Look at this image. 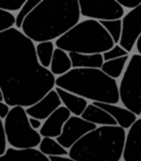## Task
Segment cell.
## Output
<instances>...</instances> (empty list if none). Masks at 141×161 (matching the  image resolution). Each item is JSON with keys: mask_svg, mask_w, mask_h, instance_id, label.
<instances>
[{"mask_svg": "<svg viewBox=\"0 0 141 161\" xmlns=\"http://www.w3.org/2000/svg\"><path fill=\"white\" fill-rule=\"evenodd\" d=\"M55 86V76L39 63L35 44L17 28L0 32V90L8 106L30 107Z\"/></svg>", "mask_w": 141, "mask_h": 161, "instance_id": "6da1fadb", "label": "cell"}, {"mask_svg": "<svg viewBox=\"0 0 141 161\" xmlns=\"http://www.w3.org/2000/svg\"><path fill=\"white\" fill-rule=\"evenodd\" d=\"M79 0H41L24 19L22 33L33 42L57 40L79 22Z\"/></svg>", "mask_w": 141, "mask_h": 161, "instance_id": "7a4b0ae2", "label": "cell"}, {"mask_svg": "<svg viewBox=\"0 0 141 161\" xmlns=\"http://www.w3.org/2000/svg\"><path fill=\"white\" fill-rule=\"evenodd\" d=\"M55 86L93 103L117 105L120 102L117 80L98 69H72L55 78Z\"/></svg>", "mask_w": 141, "mask_h": 161, "instance_id": "3957f363", "label": "cell"}, {"mask_svg": "<svg viewBox=\"0 0 141 161\" xmlns=\"http://www.w3.org/2000/svg\"><path fill=\"white\" fill-rule=\"evenodd\" d=\"M126 134L119 126L97 127L82 137L68 150V156L75 161H120Z\"/></svg>", "mask_w": 141, "mask_h": 161, "instance_id": "277c9868", "label": "cell"}, {"mask_svg": "<svg viewBox=\"0 0 141 161\" xmlns=\"http://www.w3.org/2000/svg\"><path fill=\"white\" fill-rule=\"evenodd\" d=\"M54 44L66 53L101 54L112 49L115 43L98 21L86 19L58 38Z\"/></svg>", "mask_w": 141, "mask_h": 161, "instance_id": "5b68a950", "label": "cell"}, {"mask_svg": "<svg viewBox=\"0 0 141 161\" xmlns=\"http://www.w3.org/2000/svg\"><path fill=\"white\" fill-rule=\"evenodd\" d=\"M6 138L14 149H32L40 145L42 137L31 127L25 108L16 106L5 118Z\"/></svg>", "mask_w": 141, "mask_h": 161, "instance_id": "8992f818", "label": "cell"}, {"mask_svg": "<svg viewBox=\"0 0 141 161\" xmlns=\"http://www.w3.org/2000/svg\"><path fill=\"white\" fill-rule=\"evenodd\" d=\"M119 99L126 109L141 115V55L132 54L118 86Z\"/></svg>", "mask_w": 141, "mask_h": 161, "instance_id": "52a82bcc", "label": "cell"}, {"mask_svg": "<svg viewBox=\"0 0 141 161\" xmlns=\"http://www.w3.org/2000/svg\"><path fill=\"white\" fill-rule=\"evenodd\" d=\"M81 16L96 21H111L122 19L125 9L116 0H79Z\"/></svg>", "mask_w": 141, "mask_h": 161, "instance_id": "ba28073f", "label": "cell"}, {"mask_svg": "<svg viewBox=\"0 0 141 161\" xmlns=\"http://www.w3.org/2000/svg\"><path fill=\"white\" fill-rule=\"evenodd\" d=\"M97 126L84 120L81 117L71 116L68 120L64 124L62 134L55 139L63 148L71 149L82 137L92 130L96 129Z\"/></svg>", "mask_w": 141, "mask_h": 161, "instance_id": "9c48e42d", "label": "cell"}, {"mask_svg": "<svg viewBox=\"0 0 141 161\" xmlns=\"http://www.w3.org/2000/svg\"><path fill=\"white\" fill-rule=\"evenodd\" d=\"M122 30L118 45L130 53L141 36V5L130 10L121 19Z\"/></svg>", "mask_w": 141, "mask_h": 161, "instance_id": "30bf717a", "label": "cell"}, {"mask_svg": "<svg viewBox=\"0 0 141 161\" xmlns=\"http://www.w3.org/2000/svg\"><path fill=\"white\" fill-rule=\"evenodd\" d=\"M61 105H62V102L57 93L55 92V90H52L41 101L28 107L25 109V113L31 118H35L38 120H45L58 107H61Z\"/></svg>", "mask_w": 141, "mask_h": 161, "instance_id": "8fae6325", "label": "cell"}, {"mask_svg": "<svg viewBox=\"0 0 141 161\" xmlns=\"http://www.w3.org/2000/svg\"><path fill=\"white\" fill-rule=\"evenodd\" d=\"M123 161H141V118H137L126 134Z\"/></svg>", "mask_w": 141, "mask_h": 161, "instance_id": "7c38bea8", "label": "cell"}, {"mask_svg": "<svg viewBox=\"0 0 141 161\" xmlns=\"http://www.w3.org/2000/svg\"><path fill=\"white\" fill-rule=\"evenodd\" d=\"M69 117L71 113L67 108H65L64 106L58 107L51 116H49V118L45 119L44 124H42L39 131L40 136L43 138H57L62 134L63 126L68 120Z\"/></svg>", "mask_w": 141, "mask_h": 161, "instance_id": "4fadbf2b", "label": "cell"}, {"mask_svg": "<svg viewBox=\"0 0 141 161\" xmlns=\"http://www.w3.org/2000/svg\"><path fill=\"white\" fill-rule=\"evenodd\" d=\"M93 105L101 108L107 112L112 118L116 120L117 126L121 127L122 129H129L133 123L137 120V116L130 110L126 109L125 107L112 105V104H103V103H93Z\"/></svg>", "mask_w": 141, "mask_h": 161, "instance_id": "5bb4252c", "label": "cell"}, {"mask_svg": "<svg viewBox=\"0 0 141 161\" xmlns=\"http://www.w3.org/2000/svg\"><path fill=\"white\" fill-rule=\"evenodd\" d=\"M0 161H50V159L35 148L32 149L9 148L6 150L5 154L0 156Z\"/></svg>", "mask_w": 141, "mask_h": 161, "instance_id": "9a60e30c", "label": "cell"}, {"mask_svg": "<svg viewBox=\"0 0 141 161\" xmlns=\"http://www.w3.org/2000/svg\"><path fill=\"white\" fill-rule=\"evenodd\" d=\"M55 92L57 93L58 97H60L64 107L67 108L71 114H73L76 117L82 116V114H83L85 108L88 105L86 99L82 98V97L77 96L75 94H72V93L66 92V91L58 87L55 88Z\"/></svg>", "mask_w": 141, "mask_h": 161, "instance_id": "2e32d148", "label": "cell"}, {"mask_svg": "<svg viewBox=\"0 0 141 161\" xmlns=\"http://www.w3.org/2000/svg\"><path fill=\"white\" fill-rule=\"evenodd\" d=\"M81 118L96 126H117L116 120L107 112L93 105V104H88L84 113L82 114Z\"/></svg>", "mask_w": 141, "mask_h": 161, "instance_id": "e0dca14e", "label": "cell"}, {"mask_svg": "<svg viewBox=\"0 0 141 161\" xmlns=\"http://www.w3.org/2000/svg\"><path fill=\"white\" fill-rule=\"evenodd\" d=\"M73 69H98L103 66V54L68 53Z\"/></svg>", "mask_w": 141, "mask_h": 161, "instance_id": "ac0fdd59", "label": "cell"}, {"mask_svg": "<svg viewBox=\"0 0 141 161\" xmlns=\"http://www.w3.org/2000/svg\"><path fill=\"white\" fill-rule=\"evenodd\" d=\"M72 69V63L68 54L61 49H54L53 58L50 65V71L54 76H62Z\"/></svg>", "mask_w": 141, "mask_h": 161, "instance_id": "d6986e66", "label": "cell"}, {"mask_svg": "<svg viewBox=\"0 0 141 161\" xmlns=\"http://www.w3.org/2000/svg\"><path fill=\"white\" fill-rule=\"evenodd\" d=\"M128 61H129V56L128 55L119 58H115V60L107 61V62L103 63V66H101L100 69L107 76L114 78V80H117V78H119L122 75Z\"/></svg>", "mask_w": 141, "mask_h": 161, "instance_id": "ffe728a7", "label": "cell"}, {"mask_svg": "<svg viewBox=\"0 0 141 161\" xmlns=\"http://www.w3.org/2000/svg\"><path fill=\"white\" fill-rule=\"evenodd\" d=\"M39 151L42 152L46 157H65L66 154H68V151L65 148H63L55 139L46 138V137L42 138L41 140L39 145Z\"/></svg>", "mask_w": 141, "mask_h": 161, "instance_id": "44dd1931", "label": "cell"}, {"mask_svg": "<svg viewBox=\"0 0 141 161\" xmlns=\"http://www.w3.org/2000/svg\"><path fill=\"white\" fill-rule=\"evenodd\" d=\"M54 45L55 44L52 41L41 42L35 45L36 56H38L39 63L43 67H45V69L50 67V65H51L52 58H53V52H54Z\"/></svg>", "mask_w": 141, "mask_h": 161, "instance_id": "7402d4cb", "label": "cell"}, {"mask_svg": "<svg viewBox=\"0 0 141 161\" xmlns=\"http://www.w3.org/2000/svg\"><path fill=\"white\" fill-rule=\"evenodd\" d=\"M99 23L108 32V34L112 39L115 44H118L121 36V30H122L121 19H119V20H111V21H99Z\"/></svg>", "mask_w": 141, "mask_h": 161, "instance_id": "603a6c76", "label": "cell"}, {"mask_svg": "<svg viewBox=\"0 0 141 161\" xmlns=\"http://www.w3.org/2000/svg\"><path fill=\"white\" fill-rule=\"evenodd\" d=\"M40 1L41 0H27V1H25V3L22 6V8L19 10L18 16L16 17V23H14V25L17 27V29L19 30V28H21L24 19L27 18L32 12V10L40 3Z\"/></svg>", "mask_w": 141, "mask_h": 161, "instance_id": "cb8c5ba5", "label": "cell"}, {"mask_svg": "<svg viewBox=\"0 0 141 161\" xmlns=\"http://www.w3.org/2000/svg\"><path fill=\"white\" fill-rule=\"evenodd\" d=\"M16 23V17L11 12L0 10V32L7 31L14 27Z\"/></svg>", "mask_w": 141, "mask_h": 161, "instance_id": "d4e9b609", "label": "cell"}, {"mask_svg": "<svg viewBox=\"0 0 141 161\" xmlns=\"http://www.w3.org/2000/svg\"><path fill=\"white\" fill-rule=\"evenodd\" d=\"M128 54L129 53H128L126 50H123L120 45L115 44L112 49H110L109 51L103 53V58H104V62H107V61H110V60H115V58L127 56Z\"/></svg>", "mask_w": 141, "mask_h": 161, "instance_id": "484cf974", "label": "cell"}, {"mask_svg": "<svg viewBox=\"0 0 141 161\" xmlns=\"http://www.w3.org/2000/svg\"><path fill=\"white\" fill-rule=\"evenodd\" d=\"M27 0H0V10L3 11H17L22 8Z\"/></svg>", "mask_w": 141, "mask_h": 161, "instance_id": "4316f807", "label": "cell"}, {"mask_svg": "<svg viewBox=\"0 0 141 161\" xmlns=\"http://www.w3.org/2000/svg\"><path fill=\"white\" fill-rule=\"evenodd\" d=\"M6 150H7V138H6L5 126L0 118V156L5 154Z\"/></svg>", "mask_w": 141, "mask_h": 161, "instance_id": "83f0119b", "label": "cell"}, {"mask_svg": "<svg viewBox=\"0 0 141 161\" xmlns=\"http://www.w3.org/2000/svg\"><path fill=\"white\" fill-rule=\"evenodd\" d=\"M9 106L3 102H0V118H6L9 114Z\"/></svg>", "mask_w": 141, "mask_h": 161, "instance_id": "f1b7e54d", "label": "cell"}, {"mask_svg": "<svg viewBox=\"0 0 141 161\" xmlns=\"http://www.w3.org/2000/svg\"><path fill=\"white\" fill-rule=\"evenodd\" d=\"M29 123H30L31 127L33 128L34 130L39 129V128H41V126H42V123H41V120H38V119H35V118H31V117L29 118Z\"/></svg>", "mask_w": 141, "mask_h": 161, "instance_id": "f546056e", "label": "cell"}, {"mask_svg": "<svg viewBox=\"0 0 141 161\" xmlns=\"http://www.w3.org/2000/svg\"><path fill=\"white\" fill-rule=\"evenodd\" d=\"M50 161H75L73 159H71L69 157H62V156H58V157H49Z\"/></svg>", "mask_w": 141, "mask_h": 161, "instance_id": "4dcf8cb0", "label": "cell"}, {"mask_svg": "<svg viewBox=\"0 0 141 161\" xmlns=\"http://www.w3.org/2000/svg\"><path fill=\"white\" fill-rule=\"evenodd\" d=\"M136 47H137V51H138L139 55H141V36L138 38V40H137L136 42Z\"/></svg>", "mask_w": 141, "mask_h": 161, "instance_id": "1f68e13d", "label": "cell"}, {"mask_svg": "<svg viewBox=\"0 0 141 161\" xmlns=\"http://www.w3.org/2000/svg\"><path fill=\"white\" fill-rule=\"evenodd\" d=\"M3 101V92H1V90H0V102Z\"/></svg>", "mask_w": 141, "mask_h": 161, "instance_id": "d6a6232c", "label": "cell"}]
</instances>
